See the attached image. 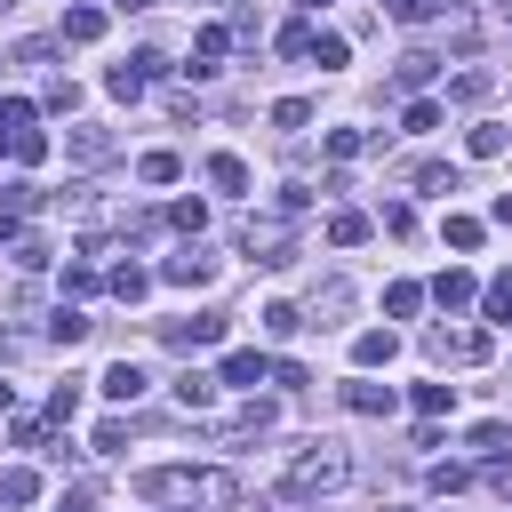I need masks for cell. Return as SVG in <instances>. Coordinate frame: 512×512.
<instances>
[{"label":"cell","instance_id":"obj_1","mask_svg":"<svg viewBox=\"0 0 512 512\" xmlns=\"http://www.w3.org/2000/svg\"><path fill=\"white\" fill-rule=\"evenodd\" d=\"M136 488H144V496L200 504V512H224V504L240 496V480H232V472H216V464H152V472H136Z\"/></svg>","mask_w":512,"mask_h":512},{"label":"cell","instance_id":"obj_2","mask_svg":"<svg viewBox=\"0 0 512 512\" xmlns=\"http://www.w3.org/2000/svg\"><path fill=\"white\" fill-rule=\"evenodd\" d=\"M344 480H352V456H344L336 440H312V448H296V456H288V472H280V504L328 496V488H344Z\"/></svg>","mask_w":512,"mask_h":512},{"label":"cell","instance_id":"obj_3","mask_svg":"<svg viewBox=\"0 0 512 512\" xmlns=\"http://www.w3.org/2000/svg\"><path fill=\"white\" fill-rule=\"evenodd\" d=\"M160 344H168V352H208V344H224V312H192V320H160Z\"/></svg>","mask_w":512,"mask_h":512},{"label":"cell","instance_id":"obj_4","mask_svg":"<svg viewBox=\"0 0 512 512\" xmlns=\"http://www.w3.org/2000/svg\"><path fill=\"white\" fill-rule=\"evenodd\" d=\"M112 152H120V136H112V128H96V120L64 128V160H72V168H104Z\"/></svg>","mask_w":512,"mask_h":512},{"label":"cell","instance_id":"obj_5","mask_svg":"<svg viewBox=\"0 0 512 512\" xmlns=\"http://www.w3.org/2000/svg\"><path fill=\"white\" fill-rule=\"evenodd\" d=\"M160 280H168V288H208V280H216V256H208L200 240H184V248L160 264Z\"/></svg>","mask_w":512,"mask_h":512},{"label":"cell","instance_id":"obj_6","mask_svg":"<svg viewBox=\"0 0 512 512\" xmlns=\"http://www.w3.org/2000/svg\"><path fill=\"white\" fill-rule=\"evenodd\" d=\"M240 240H248V256H256V264H296V240H288V224H272V216H256Z\"/></svg>","mask_w":512,"mask_h":512},{"label":"cell","instance_id":"obj_7","mask_svg":"<svg viewBox=\"0 0 512 512\" xmlns=\"http://www.w3.org/2000/svg\"><path fill=\"white\" fill-rule=\"evenodd\" d=\"M424 344H432V360H488V352H496V336H488V328H464V336H448V328H432Z\"/></svg>","mask_w":512,"mask_h":512},{"label":"cell","instance_id":"obj_8","mask_svg":"<svg viewBox=\"0 0 512 512\" xmlns=\"http://www.w3.org/2000/svg\"><path fill=\"white\" fill-rule=\"evenodd\" d=\"M272 416H280V408H272V400H256V408H240L232 424H216V440H264V432H272Z\"/></svg>","mask_w":512,"mask_h":512},{"label":"cell","instance_id":"obj_9","mask_svg":"<svg viewBox=\"0 0 512 512\" xmlns=\"http://www.w3.org/2000/svg\"><path fill=\"white\" fill-rule=\"evenodd\" d=\"M392 352H400V336H392V328H360V336H352V360H360V368H384Z\"/></svg>","mask_w":512,"mask_h":512},{"label":"cell","instance_id":"obj_10","mask_svg":"<svg viewBox=\"0 0 512 512\" xmlns=\"http://www.w3.org/2000/svg\"><path fill=\"white\" fill-rule=\"evenodd\" d=\"M264 376H272V360H264L256 344H248V352H224V384H248V392H256Z\"/></svg>","mask_w":512,"mask_h":512},{"label":"cell","instance_id":"obj_11","mask_svg":"<svg viewBox=\"0 0 512 512\" xmlns=\"http://www.w3.org/2000/svg\"><path fill=\"white\" fill-rule=\"evenodd\" d=\"M344 408L352 416H392V384H368L360 376V384H344Z\"/></svg>","mask_w":512,"mask_h":512},{"label":"cell","instance_id":"obj_12","mask_svg":"<svg viewBox=\"0 0 512 512\" xmlns=\"http://www.w3.org/2000/svg\"><path fill=\"white\" fill-rule=\"evenodd\" d=\"M224 48H232V32H224V24H200V40H192V64H184V72H216V56H224Z\"/></svg>","mask_w":512,"mask_h":512},{"label":"cell","instance_id":"obj_13","mask_svg":"<svg viewBox=\"0 0 512 512\" xmlns=\"http://www.w3.org/2000/svg\"><path fill=\"white\" fill-rule=\"evenodd\" d=\"M344 312H352V288H344V280H320V296H312V320H320V328H336Z\"/></svg>","mask_w":512,"mask_h":512},{"label":"cell","instance_id":"obj_14","mask_svg":"<svg viewBox=\"0 0 512 512\" xmlns=\"http://www.w3.org/2000/svg\"><path fill=\"white\" fill-rule=\"evenodd\" d=\"M0 504H16V512H24V504H40V472L8 464V472H0Z\"/></svg>","mask_w":512,"mask_h":512},{"label":"cell","instance_id":"obj_15","mask_svg":"<svg viewBox=\"0 0 512 512\" xmlns=\"http://www.w3.org/2000/svg\"><path fill=\"white\" fill-rule=\"evenodd\" d=\"M304 56H312L320 72H344V56H352V40H344V32H312V48H304Z\"/></svg>","mask_w":512,"mask_h":512},{"label":"cell","instance_id":"obj_16","mask_svg":"<svg viewBox=\"0 0 512 512\" xmlns=\"http://www.w3.org/2000/svg\"><path fill=\"white\" fill-rule=\"evenodd\" d=\"M208 184H216V192H248V160H240V152H216V160H208Z\"/></svg>","mask_w":512,"mask_h":512},{"label":"cell","instance_id":"obj_17","mask_svg":"<svg viewBox=\"0 0 512 512\" xmlns=\"http://www.w3.org/2000/svg\"><path fill=\"white\" fill-rule=\"evenodd\" d=\"M432 296H440V304H448V312H456V304H472V296H480V280H472V272H456V264H448V272H440V280H432Z\"/></svg>","mask_w":512,"mask_h":512},{"label":"cell","instance_id":"obj_18","mask_svg":"<svg viewBox=\"0 0 512 512\" xmlns=\"http://www.w3.org/2000/svg\"><path fill=\"white\" fill-rule=\"evenodd\" d=\"M136 392H144V368L136 360H112L104 368V400H136Z\"/></svg>","mask_w":512,"mask_h":512},{"label":"cell","instance_id":"obj_19","mask_svg":"<svg viewBox=\"0 0 512 512\" xmlns=\"http://www.w3.org/2000/svg\"><path fill=\"white\" fill-rule=\"evenodd\" d=\"M480 312H488L496 328H512V272H496V280L480 288Z\"/></svg>","mask_w":512,"mask_h":512},{"label":"cell","instance_id":"obj_20","mask_svg":"<svg viewBox=\"0 0 512 512\" xmlns=\"http://www.w3.org/2000/svg\"><path fill=\"white\" fill-rule=\"evenodd\" d=\"M64 40H104V8H64Z\"/></svg>","mask_w":512,"mask_h":512},{"label":"cell","instance_id":"obj_21","mask_svg":"<svg viewBox=\"0 0 512 512\" xmlns=\"http://www.w3.org/2000/svg\"><path fill=\"white\" fill-rule=\"evenodd\" d=\"M328 240H336V248H360V240H368V216H360V208H336V216H328Z\"/></svg>","mask_w":512,"mask_h":512},{"label":"cell","instance_id":"obj_22","mask_svg":"<svg viewBox=\"0 0 512 512\" xmlns=\"http://www.w3.org/2000/svg\"><path fill=\"white\" fill-rule=\"evenodd\" d=\"M80 336H88V312L56 304V312H48V344H80Z\"/></svg>","mask_w":512,"mask_h":512},{"label":"cell","instance_id":"obj_23","mask_svg":"<svg viewBox=\"0 0 512 512\" xmlns=\"http://www.w3.org/2000/svg\"><path fill=\"white\" fill-rule=\"evenodd\" d=\"M208 400H216V376L184 368V376H176V408H208Z\"/></svg>","mask_w":512,"mask_h":512},{"label":"cell","instance_id":"obj_24","mask_svg":"<svg viewBox=\"0 0 512 512\" xmlns=\"http://www.w3.org/2000/svg\"><path fill=\"white\" fill-rule=\"evenodd\" d=\"M104 88H112V96H120V104H136V96H144V88H152V80H144V72H136V64H112V72H104Z\"/></svg>","mask_w":512,"mask_h":512},{"label":"cell","instance_id":"obj_25","mask_svg":"<svg viewBox=\"0 0 512 512\" xmlns=\"http://www.w3.org/2000/svg\"><path fill=\"white\" fill-rule=\"evenodd\" d=\"M368 144H376L368 128H328V160H360Z\"/></svg>","mask_w":512,"mask_h":512},{"label":"cell","instance_id":"obj_26","mask_svg":"<svg viewBox=\"0 0 512 512\" xmlns=\"http://www.w3.org/2000/svg\"><path fill=\"white\" fill-rule=\"evenodd\" d=\"M136 176H144V184H176V176H184V160H176V152H144V160H136Z\"/></svg>","mask_w":512,"mask_h":512},{"label":"cell","instance_id":"obj_27","mask_svg":"<svg viewBox=\"0 0 512 512\" xmlns=\"http://www.w3.org/2000/svg\"><path fill=\"white\" fill-rule=\"evenodd\" d=\"M144 288H152V272H144V264H112V296H120V304H136Z\"/></svg>","mask_w":512,"mask_h":512},{"label":"cell","instance_id":"obj_28","mask_svg":"<svg viewBox=\"0 0 512 512\" xmlns=\"http://www.w3.org/2000/svg\"><path fill=\"white\" fill-rule=\"evenodd\" d=\"M400 128H408V136H432V128H440V104H432V96H416V104L400 112Z\"/></svg>","mask_w":512,"mask_h":512},{"label":"cell","instance_id":"obj_29","mask_svg":"<svg viewBox=\"0 0 512 512\" xmlns=\"http://www.w3.org/2000/svg\"><path fill=\"white\" fill-rule=\"evenodd\" d=\"M416 304H424V288H416V280H392V288H384V312H392V320H408Z\"/></svg>","mask_w":512,"mask_h":512},{"label":"cell","instance_id":"obj_30","mask_svg":"<svg viewBox=\"0 0 512 512\" xmlns=\"http://www.w3.org/2000/svg\"><path fill=\"white\" fill-rule=\"evenodd\" d=\"M264 328H272V336H280V344H288V336H296V328H312V320H304V312H296V304H264Z\"/></svg>","mask_w":512,"mask_h":512},{"label":"cell","instance_id":"obj_31","mask_svg":"<svg viewBox=\"0 0 512 512\" xmlns=\"http://www.w3.org/2000/svg\"><path fill=\"white\" fill-rule=\"evenodd\" d=\"M304 120H312V104H304V96H280V104H272V128H288V136H296Z\"/></svg>","mask_w":512,"mask_h":512},{"label":"cell","instance_id":"obj_32","mask_svg":"<svg viewBox=\"0 0 512 512\" xmlns=\"http://www.w3.org/2000/svg\"><path fill=\"white\" fill-rule=\"evenodd\" d=\"M416 408H424V416H448V408H456V384H416Z\"/></svg>","mask_w":512,"mask_h":512},{"label":"cell","instance_id":"obj_33","mask_svg":"<svg viewBox=\"0 0 512 512\" xmlns=\"http://www.w3.org/2000/svg\"><path fill=\"white\" fill-rule=\"evenodd\" d=\"M472 448H480V456H512V432H504V424H472Z\"/></svg>","mask_w":512,"mask_h":512},{"label":"cell","instance_id":"obj_34","mask_svg":"<svg viewBox=\"0 0 512 512\" xmlns=\"http://www.w3.org/2000/svg\"><path fill=\"white\" fill-rule=\"evenodd\" d=\"M464 488H472L464 464H432V496H464Z\"/></svg>","mask_w":512,"mask_h":512},{"label":"cell","instance_id":"obj_35","mask_svg":"<svg viewBox=\"0 0 512 512\" xmlns=\"http://www.w3.org/2000/svg\"><path fill=\"white\" fill-rule=\"evenodd\" d=\"M440 72V56H400V88H424Z\"/></svg>","mask_w":512,"mask_h":512},{"label":"cell","instance_id":"obj_36","mask_svg":"<svg viewBox=\"0 0 512 512\" xmlns=\"http://www.w3.org/2000/svg\"><path fill=\"white\" fill-rule=\"evenodd\" d=\"M496 152H504V128L480 120V128H472V160H496Z\"/></svg>","mask_w":512,"mask_h":512},{"label":"cell","instance_id":"obj_37","mask_svg":"<svg viewBox=\"0 0 512 512\" xmlns=\"http://www.w3.org/2000/svg\"><path fill=\"white\" fill-rule=\"evenodd\" d=\"M8 152H16V160H48V136H40V128H16Z\"/></svg>","mask_w":512,"mask_h":512},{"label":"cell","instance_id":"obj_38","mask_svg":"<svg viewBox=\"0 0 512 512\" xmlns=\"http://www.w3.org/2000/svg\"><path fill=\"white\" fill-rule=\"evenodd\" d=\"M416 192H456V168H440V160H424V168H416Z\"/></svg>","mask_w":512,"mask_h":512},{"label":"cell","instance_id":"obj_39","mask_svg":"<svg viewBox=\"0 0 512 512\" xmlns=\"http://www.w3.org/2000/svg\"><path fill=\"white\" fill-rule=\"evenodd\" d=\"M168 224H176V232H192V240H200V224H208V208H200V200H176V208H168Z\"/></svg>","mask_w":512,"mask_h":512},{"label":"cell","instance_id":"obj_40","mask_svg":"<svg viewBox=\"0 0 512 512\" xmlns=\"http://www.w3.org/2000/svg\"><path fill=\"white\" fill-rule=\"evenodd\" d=\"M440 240H448V248H480V224H472V216H448Z\"/></svg>","mask_w":512,"mask_h":512},{"label":"cell","instance_id":"obj_41","mask_svg":"<svg viewBox=\"0 0 512 512\" xmlns=\"http://www.w3.org/2000/svg\"><path fill=\"white\" fill-rule=\"evenodd\" d=\"M72 408H80V384H72V376H64V384H56V392H48V416H56V424H72Z\"/></svg>","mask_w":512,"mask_h":512},{"label":"cell","instance_id":"obj_42","mask_svg":"<svg viewBox=\"0 0 512 512\" xmlns=\"http://www.w3.org/2000/svg\"><path fill=\"white\" fill-rule=\"evenodd\" d=\"M120 448H128V424L104 416V424H96V456H120Z\"/></svg>","mask_w":512,"mask_h":512},{"label":"cell","instance_id":"obj_43","mask_svg":"<svg viewBox=\"0 0 512 512\" xmlns=\"http://www.w3.org/2000/svg\"><path fill=\"white\" fill-rule=\"evenodd\" d=\"M272 48H280V56H304V48H312V24H280V40H272Z\"/></svg>","mask_w":512,"mask_h":512},{"label":"cell","instance_id":"obj_44","mask_svg":"<svg viewBox=\"0 0 512 512\" xmlns=\"http://www.w3.org/2000/svg\"><path fill=\"white\" fill-rule=\"evenodd\" d=\"M448 96H456V104H480V96H488V72H456V88H448Z\"/></svg>","mask_w":512,"mask_h":512},{"label":"cell","instance_id":"obj_45","mask_svg":"<svg viewBox=\"0 0 512 512\" xmlns=\"http://www.w3.org/2000/svg\"><path fill=\"white\" fill-rule=\"evenodd\" d=\"M384 232H392V240H408V232H416V208H408V200H392V208H384Z\"/></svg>","mask_w":512,"mask_h":512},{"label":"cell","instance_id":"obj_46","mask_svg":"<svg viewBox=\"0 0 512 512\" xmlns=\"http://www.w3.org/2000/svg\"><path fill=\"white\" fill-rule=\"evenodd\" d=\"M16 128H32V104H24V96H8V104H0V136H16Z\"/></svg>","mask_w":512,"mask_h":512},{"label":"cell","instance_id":"obj_47","mask_svg":"<svg viewBox=\"0 0 512 512\" xmlns=\"http://www.w3.org/2000/svg\"><path fill=\"white\" fill-rule=\"evenodd\" d=\"M432 8H440V0H392V16H400V24H424Z\"/></svg>","mask_w":512,"mask_h":512},{"label":"cell","instance_id":"obj_48","mask_svg":"<svg viewBox=\"0 0 512 512\" xmlns=\"http://www.w3.org/2000/svg\"><path fill=\"white\" fill-rule=\"evenodd\" d=\"M88 504H96L88 488H72V496H56V512H88Z\"/></svg>","mask_w":512,"mask_h":512},{"label":"cell","instance_id":"obj_49","mask_svg":"<svg viewBox=\"0 0 512 512\" xmlns=\"http://www.w3.org/2000/svg\"><path fill=\"white\" fill-rule=\"evenodd\" d=\"M16 352H24V336H16V328H0V360H16Z\"/></svg>","mask_w":512,"mask_h":512},{"label":"cell","instance_id":"obj_50","mask_svg":"<svg viewBox=\"0 0 512 512\" xmlns=\"http://www.w3.org/2000/svg\"><path fill=\"white\" fill-rule=\"evenodd\" d=\"M488 216H496V224H512V192H496V208H488Z\"/></svg>","mask_w":512,"mask_h":512},{"label":"cell","instance_id":"obj_51","mask_svg":"<svg viewBox=\"0 0 512 512\" xmlns=\"http://www.w3.org/2000/svg\"><path fill=\"white\" fill-rule=\"evenodd\" d=\"M8 400H16V384H0V408H8Z\"/></svg>","mask_w":512,"mask_h":512},{"label":"cell","instance_id":"obj_52","mask_svg":"<svg viewBox=\"0 0 512 512\" xmlns=\"http://www.w3.org/2000/svg\"><path fill=\"white\" fill-rule=\"evenodd\" d=\"M120 8H160V0H120Z\"/></svg>","mask_w":512,"mask_h":512},{"label":"cell","instance_id":"obj_53","mask_svg":"<svg viewBox=\"0 0 512 512\" xmlns=\"http://www.w3.org/2000/svg\"><path fill=\"white\" fill-rule=\"evenodd\" d=\"M304 8H328V0H304Z\"/></svg>","mask_w":512,"mask_h":512}]
</instances>
